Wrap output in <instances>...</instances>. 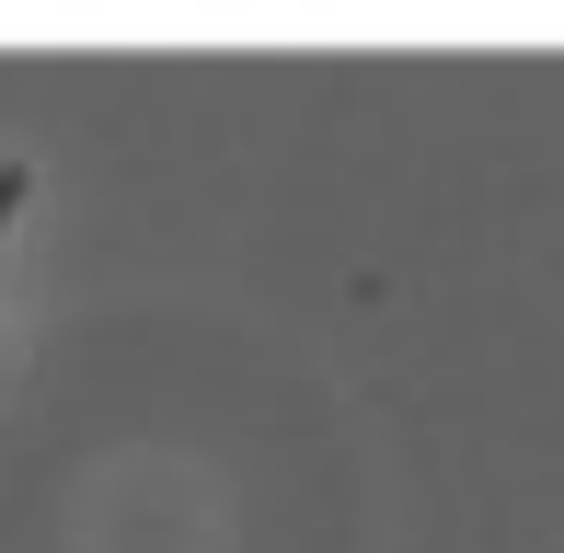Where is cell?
<instances>
[{
	"label": "cell",
	"instance_id": "1",
	"mask_svg": "<svg viewBox=\"0 0 564 553\" xmlns=\"http://www.w3.org/2000/svg\"><path fill=\"white\" fill-rule=\"evenodd\" d=\"M12 208H23V173H0V231H12Z\"/></svg>",
	"mask_w": 564,
	"mask_h": 553
}]
</instances>
